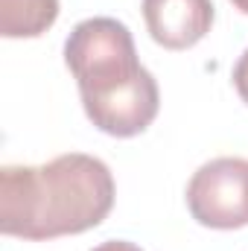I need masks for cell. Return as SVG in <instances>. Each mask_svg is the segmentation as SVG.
<instances>
[{"instance_id": "1", "label": "cell", "mask_w": 248, "mask_h": 251, "mask_svg": "<svg viewBox=\"0 0 248 251\" xmlns=\"http://www.w3.org/2000/svg\"><path fill=\"white\" fill-rule=\"evenodd\" d=\"M114 176L105 161L67 152L38 167L0 170V234L56 240L85 234L111 213Z\"/></svg>"}, {"instance_id": "2", "label": "cell", "mask_w": 248, "mask_h": 251, "mask_svg": "<svg viewBox=\"0 0 248 251\" xmlns=\"http://www.w3.org/2000/svg\"><path fill=\"white\" fill-rule=\"evenodd\" d=\"M82 108L102 134L134 137L146 131L161 108L155 76L140 64L134 38L117 18H88L64 41Z\"/></svg>"}, {"instance_id": "3", "label": "cell", "mask_w": 248, "mask_h": 251, "mask_svg": "<svg viewBox=\"0 0 248 251\" xmlns=\"http://www.w3.org/2000/svg\"><path fill=\"white\" fill-rule=\"evenodd\" d=\"M190 216L216 231L248 225V158H213L201 164L187 184Z\"/></svg>"}, {"instance_id": "4", "label": "cell", "mask_w": 248, "mask_h": 251, "mask_svg": "<svg viewBox=\"0 0 248 251\" xmlns=\"http://www.w3.org/2000/svg\"><path fill=\"white\" fill-rule=\"evenodd\" d=\"M213 0H143V21L164 50H190L213 26Z\"/></svg>"}, {"instance_id": "5", "label": "cell", "mask_w": 248, "mask_h": 251, "mask_svg": "<svg viewBox=\"0 0 248 251\" xmlns=\"http://www.w3.org/2000/svg\"><path fill=\"white\" fill-rule=\"evenodd\" d=\"M59 18V0H0L3 38H38Z\"/></svg>"}, {"instance_id": "6", "label": "cell", "mask_w": 248, "mask_h": 251, "mask_svg": "<svg viewBox=\"0 0 248 251\" xmlns=\"http://www.w3.org/2000/svg\"><path fill=\"white\" fill-rule=\"evenodd\" d=\"M234 88H237V94L243 97V102L248 105V50L240 56V62L234 67Z\"/></svg>"}, {"instance_id": "7", "label": "cell", "mask_w": 248, "mask_h": 251, "mask_svg": "<svg viewBox=\"0 0 248 251\" xmlns=\"http://www.w3.org/2000/svg\"><path fill=\"white\" fill-rule=\"evenodd\" d=\"M91 251H143V249L134 246V243H125V240H105V243H99Z\"/></svg>"}, {"instance_id": "8", "label": "cell", "mask_w": 248, "mask_h": 251, "mask_svg": "<svg viewBox=\"0 0 248 251\" xmlns=\"http://www.w3.org/2000/svg\"><path fill=\"white\" fill-rule=\"evenodd\" d=\"M234 3V9H240L243 15H248V0H231Z\"/></svg>"}]
</instances>
